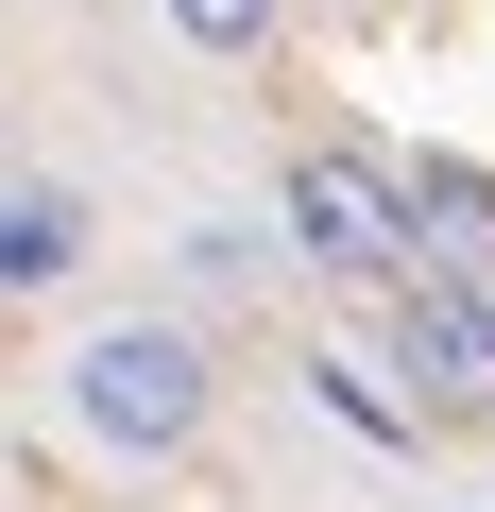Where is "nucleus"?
Segmentation results:
<instances>
[{"mask_svg": "<svg viewBox=\"0 0 495 512\" xmlns=\"http://www.w3.org/2000/svg\"><path fill=\"white\" fill-rule=\"evenodd\" d=\"M308 393H325V410H342L359 444H427V427H410V410L376 393V359H308Z\"/></svg>", "mask_w": 495, "mask_h": 512, "instance_id": "423d86ee", "label": "nucleus"}, {"mask_svg": "<svg viewBox=\"0 0 495 512\" xmlns=\"http://www.w3.org/2000/svg\"><path fill=\"white\" fill-rule=\"evenodd\" d=\"M274 256L291 274H325V291H393V274H427L410 256V205H393V154H359V137H308L291 154V188H274Z\"/></svg>", "mask_w": 495, "mask_h": 512, "instance_id": "f03ea898", "label": "nucleus"}, {"mask_svg": "<svg viewBox=\"0 0 495 512\" xmlns=\"http://www.w3.org/2000/svg\"><path fill=\"white\" fill-rule=\"evenodd\" d=\"M154 18H171L188 52H274V18H291V0H154Z\"/></svg>", "mask_w": 495, "mask_h": 512, "instance_id": "0eeeda50", "label": "nucleus"}, {"mask_svg": "<svg viewBox=\"0 0 495 512\" xmlns=\"http://www.w3.org/2000/svg\"><path fill=\"white\" fill-rule=\"evenodd\" d=\"M103 256V222L69 205V188H0V308H35V291H69Z\"/></svg>", "mask_w": 495, "mask_h": 512, "instance_id": "39448f33", "label": "nucleus"}, {"mask_svg": "<svg viewBox=\"0 0 495 512\" xmlns=\"http://www.w3.org/2000/svg\"><path fill=\"white\" fill-rule=\"evenodd\" d=\"M393 205H410V256H427V274L495 291V171H461V154H410V171H393Z\"/></svg>", "mask_w": 495, "mask_h": 512, "instance_id": "20e7f679", "label": "nucleus"}, {"mask_svg": "<svg viewBox=\"0 0 495 512\" xmlns=\"http://www.w3.org/2000/svg\"><path fill=\"white\" fill-rule=\"evenodd\" d=\"M205 410H222L205 325H86V342L52 359V427H69L86 461H188Z\"/></svg>", "mask_w": 495, "mask_h": 512, "instance_id": "f257e3e1", "label": "nucleus"}, {"mask_svg": "<svg viewBox=\"0 0 495 512\" xmlns=\"http://www.w3.org/2000/svg\"><path fill=\"white\" fill-rule=\"evenodd\" d=\"M376 359L410 376V393H393L410 427H495V291L393 274V291H376Z\"/></svg>", "mask_w": 495, "mask_h": 512, "instance_id": "7ed1b4c3", "label": "nucleus"}]
</instances>
